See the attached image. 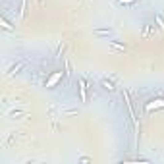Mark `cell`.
I'll list each match as a JSON object with an SVG mask.
<instances>
[{"mask_svg": "<svg viewBox=\"0 0 164 164\" xmlns=\"http://www.w3.org/2000/svg\"><path fill=\"white\" fill-rule=\"evenodd\" d=\"M108 42H110V45H114L116 48H120V50H124V48H126L124 45H120V42H116V41H108Z\"/></svg>", "mask_w": 164, "mask_h": 164, "instance_id": "7", "label": "cell"}, {"mask_svg": "<svg viewBox=\"0 0 164 164\" xmlns=\"http://www.w3.org/2000/svg\"><path fill=\"white\" fill-rule=\"evenodd\" d=\"M2 25H4V29H8V31L12 29V25H10V23H8V21H6V19H2Z\"/></svg>", "mask_w": 164, "mask_h": 164, "instance_id": "9", "label": "cell"}, {"mask_svg": "<svg viewBox=\"0 0 164 164\" xmlns=\"http://www.w3.org/2000/svg\"><path fill=\"white\" fill-rule=\"evenodd\" d=\"M133 2H135V0H118L120 6H122V4H124V6H130V4H133Z\"/></svg>", "mask_w": 164, "mask_h": 164, "instance_id": "6", "label": "cell"}, {"mask_svg": "<svg viewBox=\"0 0 164 164\" xmlns=\"http://www.w3.org/2000/svg\"><path fill=\"white\" fill-rule=\"evenodd\" d=\"M79 89H81V101H85V81L79 79Z\"/></svg>", "mask_w": 164, "mask_h": 164, "instance_id": "5", "label": "cell"}, {"mask_svg": "<svg viewBox=\"0 0 164 164\" xmlns=\"http://www.w3.org/2000/svg\"><path fill=\"white\" fill-rule=\"evenodd\" d=\"M158 108H164V98H154V101L147 102V106H145L147 112H153V110H158Z\"/></svg>", "mask_w": 164, "mask_h": 164, "instance_id": "1", "label": "cell"}, {"mask_svg": "<svg viewBox=\"0 0 164 164\" xmlns=\"http://www.w3.org/2000/svg\"><path fill=\"white\" fill-rule=\"evenodd\" d=\"M60 79H62V72H56V74H54V75L50 77V79L46 81V87H50V89H52V87H54V85L58 83Z\"/></svg>", "mask_w": 164, "mask_h": 164, "instance_id": "2", "label": "cell"}, {"mask_svg": "<svg viewBox=\"0 0 164 164\" xmlns=\"http://www.w3.org/2000/svg\"><path fill=\"white\" fill-rule=\"evenodd\" d=\"M101 85H102L104 89H108V91H112V83H110V81H102Z\"/></svg>", "mask_w": 164, "mask_h": 164, "instance_id": "8", "label": "cell"}, {"mask_svg": "<svg viewBox=\"0 0 164 164\" xmlns=\"http://www.w3.org/2000/svg\"><path fill=\"white\" fill-rule=\"evenodd\" d=\"M23 66H25V62H19V64H18V66H14V68L10 70V72H12V74H18V72H19V70H21V68H23Z\"/></svg>", "mask_w": 164, "mask_h": 164, "instance_id": "4", "label": "cell"}, {"mask_svg": "<svg viewBox=\"0 0 164 164\" xmlns=\"http://www.w3.org/2000/svg\"><path fill=\"white\" fill-rule=\"evenodd\" d=\"M95 33L97 35H110L112 29H110V27H108V29H101V27H98V29H95Z\"/></svg>", "mask_w": 164, "mask_h": 164, "instance_id": "3", "label": "cell"}]
</instances>
